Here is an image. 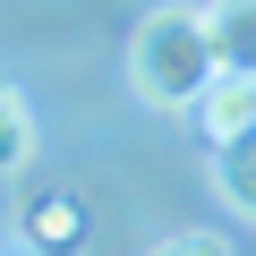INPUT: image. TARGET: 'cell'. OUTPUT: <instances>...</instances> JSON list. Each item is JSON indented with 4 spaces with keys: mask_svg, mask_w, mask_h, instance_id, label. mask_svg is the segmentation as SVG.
<instances>
[{
    "mask_svg": "<svg viewBox=\"0 0 256 256\" xmlns=\"http://www.w3.org/2000/svg\"><path fill=\"white\" fill-rule=\"evenodd\" d=\"M214 77H222V52H214L205 9L162 0V9H146L137 26H128V94H137L146 111H196V94Z\"/></svg>",
    "mask_w": 256,
    "mask_h": 256,
    "instance_id": "6da1fadb",
    "label": "cell"
},
{
    "mask_svg": "<svg viewBox=\"0 0 256 256\" xmlns=\"http://www.w3.org/2000/svg\"><path fill=\"white\" fill-rule=\"evenodd\" d=\"M205 26H214L222 68H256V0H214V9H205Z\"/></svg>",
    "mask_w": 256,
    "mask_h": 256,
    "instance_id": "277c9868",
    "label": "cell"
},
{
    "mask_svg": "<svg viewBox=\"0 0 256 256\" xmlns=\"http://www.w3.org/2000/svg\"><path fill=\"white\" fill-rule=\"evenodd\" d=\"M34 162V111L18 94V77H0V180H18Z\"/></svg>",
    "mask_w": 256,
    "mask_h": 256,
    "instance_id": "5b68a950",
    "label": "cell"
},
{
    "mask_svg": "<svg viewBox=\"0 0 256 256\" xmlns=\"http://www.w3.org/2000/svg\"><path fill=\"white\" fill-rule=\"evenodd\" d=\"M196 137H205L214 154H230V146L256 137V68H222V77L196 94Z\"/></svg>",
    "mask_w": 256,
    "mask_h": 256,
    "instance_id": "7a4b0ae2",
    "label": "cell"
},
{
    "mask_svg": "<svg viewBox=\"0 0 256 256\" xmlns=\"http://www.w3.org/2000/svg\"><path fill=\"white\" fill-rule=\"evenodd\" d=\"M222 188H230V205H239V214H248V222H256V137H248V146H230V154H222Z\"/></svg>",
    "mask_w": 256,
    "mask_h": 256,
    "instance_id": "8992f818",
    "label": "cell"
},
{
    "mask_svg": "<svg viewBox=\"0 0 256 256\" xmlns=\"http://www.w3.org/2000/svg\"><path fill=\"white\" fill-rule=\"evenodd\" d=\"M146 256H239L222 230H171V239H154Z\"/></svg>",
    "mask_w": 256,
    "mask_h": 256,
    "instance_id": "52a82bcc",
    "label": "cell"
},
{
    "mask_svg": "<svg viewBox=\"0 0 256 256\" xmlns=\"http://www.w3.org/2000/svg\"><path fill=\"white\" fill-rule=\"evenodd\" d=\"M86 230H94V222H86V205H77V196H34V205H26V239H34L43 256L86 248Z\"/></svg>",
    "mask_w": 256,
    "mask_h": 256,
    "instance_id": "3957f363",
    "label": "cell"
}]
</instances>
